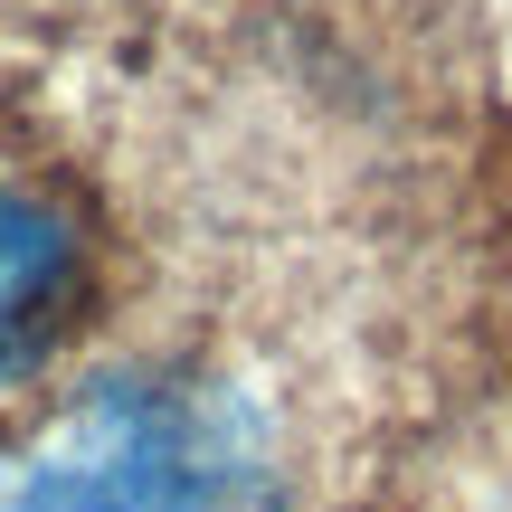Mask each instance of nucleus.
<instances>
[{
    "instance_id": "nucleus-2",
    "label": "nucleus",
    "mask_w": 512,
    "mask_h": 512,
    "mask_svg": "<svg viewBox=\"0 0 512 512\" xmlns=\"http://www.w3.org/2000/svg\"><path fill=\"white\" fill-rule=\"evenodd\" d=\"M76 313H86V238L19 162H0V389L48 370Z\"/></svg>"
},
{
    "instance_id": "nucleus-1",
    "label": "nucleus",
    "mask_w": 512,
    "mask_h": 512,
    "mask_svg": "<svg viewBox=\"0 0 512 512\" xmlns=\"http://www.w3.org/2000/svg\"><path fill=\"white\" fill-rule=\"evenodd\" d=\"M0 512H285V456L247 389L114 370L0 456Z\"/></svg>"
}]
</instances>
